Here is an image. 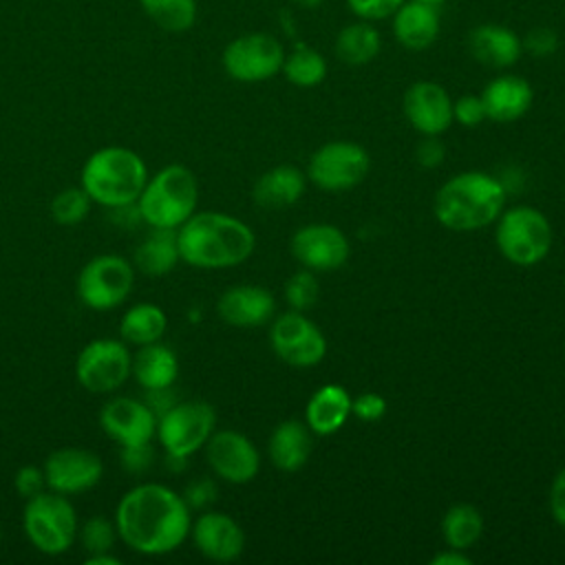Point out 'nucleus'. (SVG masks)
<instances>
[{
    "label": "nucleus",
    "instance_id": "obj_29",
    "mask_svg": "<svg viewBox=\"0 0 565 565\" xmlns=\"http://www.w3.org/2000/svg\"><path fill=\"white\" fill-rule=\"evenodd\" d=\"M166 311L154 302H137L128 307L119 320V335L124 342L143 347L159 342L166 333Z\"/></svg>",
    "mask_w": 565,
    "mask_h": 565
},
{
    "label": "nucleus",
    "instance_id": "obj_38",
    "mask_svg": "<svg viewBox=\"0 0 565 565\" xmlns=\"http://www.w3.org/2000/svg\"><path fill=\"white\" fill-rule=\"evenodd\" d=\"M404 0H347L349 9L360 18V20H366V22H375V20H384V18H391L399 4Z\"/></svg>",
    "mask_w": 565,
    "mask_h": 565
},
{
    "label": "nucleus",
    "instance_id": "obj_17",
    "mask_svg": "<svg viewBox=\"0 0 565 565\" xmlns=\"http://www.w3.org/2000/svg\"><path fill=\"white\" fill-rule=\"evenodd\" d=\"M294 258L311 271H333L349 258V241L344 232L331 223H311L291 236Z\"/></svg>",
    "mask_w": 565,
    "mask_h": 565
},
{
    "label": "nucleus",
    "instance_id": "obj_7",
    "mask_svg": "<svg viewBox=\"0 0 565 565\" xmlns=\"http://www.w3.org/2000/svg\"><path fill=\"white\" fill-rule=\"evenodd\" d=\"M494 241L503 258L530 267L547 256L552 247V225L541 210L516 205L499 214Z\"/></svg>",
    "mask_w": 565,
    "mask_h": 565
},
{
    "label": "nucleus",
    "instance_id": "obj_3",
    "mask_svg": "<svg viewBox=\"0 0 565 565\" xmlns=\"http://www.w3.org/2000/svg\"><path fill=\"white\" fill-rule=\"evenodd\" d=\"M505 205V185L492 174L468 170L448 179L435 194L433 212L452 232H475L499 218Z\"/></svg>",
    "mask_w": 565,
    "mask_h": 565
},
{
    "label": "nucleus",
    "instance_id": "obj_47",
    "mask_svg": "<svg viewBox=\"0 0 565 565\" xmlns=\"http://www.w3.org/2000/svg\"><path fill=\"white\" fill-rule=\"evenodd\" d=\"M86 565H119V558L108 552H99V554H88Z\"/></svg>",
    "mask_w": 565,
    "mask_h": 565
},
{
    "label": "nucleus",
    "instance_id": "obj_33",
    "mask_svg": "<svg viewBox=\"0 0 565 565\" xmlns=\"http://www.w3.org/2000/svg\"><path fill=\"white\" fill-rule=\"evenodd\" d=\"M146 13L166 31H188L196 20V0H141Z\"/></svg>",
    "mask_w": 565,
    "mask_h": 565
},
{
    "label": "nucleus",
    "instance_id": "obj_27",
    "mask_svg": "<svg viewBox=\"0 0 565 565\" xmlns=\"http://www.w3.org/2000/svg\"><path fill=\"white\" fill-rule=\"evenodd\" d=\"M311 448H313L311 430L307 424H302L298 419L280 422L274 428L269 444H267L271 463L285 472L300 470L307 463Z\"/></svg>",
    "mask_w": 565,
    "mask_h": 565
},
{
    "label": "nucleus",
    "instance_id": "obj_42",
    "mask_svg": "<svg viewBox=\"0 0 565 565\" xmlns=\"http://www.w3.org/2000/svg\"><path fill=\"white\" fill-rule=\"evenodd\" d=\"M183 499H185L190 510H203L216 499V483L207 477L194 479V481L188 483V488L183 492Z\"/></svg>",
    "mask_w": 565,
    "mask_h": 565
},
{
    "label": "nucleus",
    "instance_id": "obj_18",
    "mask_svg": "<svg viewBox=\"0 0 565 565\" xmlns=\"http://www.w3.org/2000/svg\"><path fill=\"white\" fill-rule=\"evenodd\" d=\"M402 106L408 124L422 135H441L455 121L448 90L430 79L411 84L404 93Z\"/></svg>",
    "mask_w": 565,
    "mask_h": 565
},
{
    "label": "nucleus",
    "instance_id": "obj_16",
    "mask_svg": "<svg viewBox=\"0 0 565 565\" xmlns=\"http://www.w3.org/2000/svg\"><path fill=\"white\" fill-rule=\"evenodd\" d=\"M157 413L137 397H113L99 411V428L121 446L148 444L157 435Z\"/></svg>",
    "mask_w": 565,
    "mask_h": 565
},
{
    "label": "nucleus",
    "instance_id": "obj_39",
    "mask_svg": "<svg viewBox=\"0 0 565 565\" xmlns=\"http://www.w3.org/2000/svg\"><path fill=\"white\" fill-rule=\"evenodd\" d=\"M121 468L132 472V475H146L150 466L154 463V450L152 444H137V446H121L119 452Z\"/></svg>",
    "mask_w": 565,
    "mask_h": 565
},
{
    "label": "nucleus",
    "instance_id": "obj_8",
    "mask_svg": "<svg viewBox=\"0 0 565 565\" xmlns=\"http://www.w3.org/2000/svg\"><path fill=\"white\" fill-rule=\"evenodd\" d=\"M216 426V413L205 399L174 402L157 419V439L166 455L188 459L205 446Z\"/></svg>",
    "mask_w": 565,
    "mask_h": 565
},
{
    "label": "nucleus",
    "instance_id": "obj_5",
    "mask_svg": "<svg viewBox=\"0 0 565 565\" xmlns=\"http://www.w3.org/2000/svg\"><path fill=\"white\" fill-rule=\"evenodd\" d=\"M199 201V183L190 168L170 163L148 177L137 210L148 227L179 230L194 212Z\"/></svg>",
    "mask_w": 565,
    "mask_h": 565
},
{
    "label": "nucleus",
    "instance_id": "obj_9",
    "mask_svg": "<svg viewBox=\"0 0 565 565\" xmlns=\"http://www.w3.org/2000/svg\"><path fill=\"white\" fill-rule=\"evenodd\" d=\"M135 265L117 254L90 258L77 274V298L93 311H110L130 296Z\"/></svg>",
    "mask_w": 565,
    "mask_h": 565
},
{
    "label": "nucleus",
    "instance_id": "obj_22",
    "mask_svg": "<svg viewBox=\"0 0 565 565\" xmlns=\"http://www.w3.org/2000/svg\"><path fill=\"white\" fill-rule=\"evenodd\" d=\"M534 93L527 79L519 75H499L486 84L481 90V102L486 117L499 124H510L521 119L532 106Z\"/></svg>",
    "mask_w": 565,
    "mask_h": 565
},
{
    "label": "nucleus",
    "instance_id": "obj_23",
    "mask_svg": "<svg viewBox=\"0 0 565 565\" xmlns=\"http://www.w3.org/2000/svg\"><path fill=\"white\" fill-rule=\"evenodd\" d=\"M468 51L479 64L508 68L519 62L523 44L521 38L503 24H479L468 33Z\"/></svg>",
    "mask_w": 565,
    "mask_h": 565
},
{
    "label": "nucleus",
    "instance_id": "obj_36",
    "mask_svg": "<svg viewBox=\"0 0 565 565\" xmlns=\"http://www.w3.org/2000/svg\"><path fill=\"white\" fill-rule=\"evenodd\" d=\"M318 294H320V287H318V280H316L311 269L296 271L285 282V300L296 311H305V309L313 307L316 300H318Z\"/></svg>",
    "mask_w": 565,
    "mask_h": 565
},
{
    "label": "nucleus",
    "instance_id": "obj_10",
    "mask_svg": "<svg viewBox=\"0 0 565 565\" xmlns=\"http://www.w3.org/2000/svg\"><path fill=\"white\" fill-rule=\"evenodd\" d=\"M132 353L124 340L95 338L82 347L75 360V377L88 393H113L128 377Z\"/></svg>",
    "mask_w": 565,
    "mask_h": 565
},
{
    "label": "nucleus",
    "instance_id": "obj_45",
    "mask_svg": "<svg viewBox=\"0 0 565 565\" xmlns=\"http://www.w3.org/2000/svg\"><path fill=\"white\" fill-rule=\"evenodd\" d=\"M550 512L552 519L565 530V468L556 472L550 486Z\"/></svg>",
    "mask_w": 565,
    "mask_h": 565
},
{
    "label": "nucleus",
    "instance_id": "obj_4",
    "mask_svg": "<svg viewBox=\"0 0 565 565\" xmlns=\"http://www.w3.org/2000/svg\"><path fill=\"white\" fill-rule=\"evenodd\" d=\"M148 177L143 159L135 150L106 146L84 161L79 185L93 203L110 210L137 203Z\"/></svg>",
    "mask_w": 565,
    "mask_h": 565
},
{
    "label": "nucleus",
    "instance_id": "obj_46",
    "mask_svg": "<svg viewBox=\"0 0 565 565\" xmlns=\"http://www.w3.org/2000/svg\"><path fill=\"white\" fill-rule=\"evenodd\" d=\"M470 563L472 558L463 554V550H455V547H448L430 558V565H470Z\"/></svg>",
    "mask_w": 565,
    "mask_h": 565
},
{
    "label": "nucleus",
    "instance_id": "obj_26",
    "mask_svg": "<svg viewBox=\"0 0 565 565\" xmlns=\"http://www.w3.org/2000/svg\"><path fill=\"white\" fill-rule=\"evenodd\" d=\"M351 415V397L340 384L320 386L307 402L305 424L316 435H333Z\"/></svg>",
    "mask_w": 565,
    "mask_h": 565
},
{
    "label": "nucleus",
    "instance_id": "obj_41",
    "mask_svg": "<svg viewBox=\"0 0 565 565\" xmlns=\"http://www.w3.org/2000/svg\"><path fill=\"white\" fill-rule=\"evenodd\" d=\"M13 488L20 497L29 499L42 490H46V477H44V468L42 466H22L18 468L15 477H13Z\"/></svg>",
    "mask_w": 565,
    "mask_h": 565
},
{
    "label": "nucleus",
    "instance_id": "obj_12",
    "mask_svg": "<svg viewBox=\"0 0 565 565\" xmlns=\"http://www.w3.org/2000/svg\"><path fill=\"white\" fill-rule=\"evenodd\" d=\"M282 60V44L260 31L234 38L223 51V68L236 82H265L280 73Z\"/></svg>",
    "mask_w": 565,
    "mask_h": 565
},
{
    "label": "nucleus",
    "instance_id": "obj_50",
    "mask_svg": "<svg viewBox=\"0 0 565 565\" xmlns=\"http://www.w3.org/2000/svg\"><path fill=\"white\" fill-rule=\"evenodd\" d=\"M0 530H2V527H0ZM0 536H2V532H0Z\"/></svg>",
    "mask_w": 565,
    "mask_h": 565
},
{
    "label": "nucleus",
    "instance_id": "obj_15",
    "mask_svg": "<svg viewBox=\"0 0 565 565\" xmlns=\"http://www.w3.org/2000/svg\"><path fill=\"white\" fill-rule=\"evenodd\" d=\"M203 448L212 472L227 483H249L258 475L260 455L238 430H214Z\"/></svg>",
    "mask_w": 565,
    "mask_h": 565
},
{
    "label": "nucleus",
    "instance_id": "obj_19",
    "mask_svg": "<svg viewBox=\"0 0 565 565\" xmlns=\"http://www.w3.org/2000/svg\"><path fill=\"white\" fill-rule=\"evenodd\" d=\"M194 547L210 561L230 563L243 554L245 534L243 527L225 512L205 510L190 527Z\"/></svg>",
    "mask_w": 565,
    "mask_h": 565
},
{
    "label": "nucleus",
    "instance_id": "obj_37",
    "mask_svg": "<svg viewBox=\"0 0 565 565\" xmlns=\"http://www.w3.org/2000/svg\"><path fill=\"white\" fill-rule=\"evenodd\" d=\"M523 51H527L534 57H547L558 49V35L550 26H534L525 33L521 40Z\"/></svg>",
    "mask_w": 565,
    "mask_h": 565
},
{
    "label": "nucleus",
    "instance_id": "obj_28",
    "mask_svg": "<svg viewBox=\"0 0 565 565\" xmlns=\"http://www.w3.org/2000/svg\"><path fill=\"white\" fill-rule=\"evenodd\" d=\"M181 260L177 245V230L150 227V232L139 241L132 254V265L146 276H163L174 269Z\"/></svg>",
    "mask_w": 565,
    "mask_h": 565
},
{
    "label": "nucleus",
    "instance_id": "obj_48",
    "mask_svg": "<svg viewBox=\"0 0 565 565\" xmlns=\"http://www.w3.org/2000/svg\"><path fill=\"white\" fill-rule=\"evenodd\" d=\"M291 2H296L302 9H316V7L322 4V0H291Z\"/></svg>",
    "mask_w": 565,
    "mask_h": 565
},
{
    "label": "nucleus",
    "instance_id": "obj_43",
    "mask_svg": "<svg viewBox=\"0 0 565 565\" xmlns=\"http://www.w3.org/2000/svg\"><path fill=\"white\" fill-rule=\"evenodd\" d=\"M351 413L362 422H377L386 413V399L377 393H362L351 399Z\"/></svg>",
    "mask_w": 565,
    "mask_h": 565
},
{
    "label": "nucleus",
    "instance_id": "obj_31",
    "mask_svg": "<svg viewBox=\"0 0 565 565\" xmlns=\"http://www.w3.org/2000/svg\"><path fill=\"white\" fill-rule=\"evenodd\" d=\"M483 532V516L470 503H457L446 510L441 519V536L448 547L468 550Z\"/></svg>",
    "mask_w": 565,
    "mask_h": 565
},
{
    "label": "nucleus",
    "instance_id": "obj_34",
    "mask_svg": "<svg viewBox=\"0 0 565 565\" xmlns=\"http://www.w3.org/2000/svg\"><path fill=\"white\" fill-rule=\"evenodd\" d=\"M90 203L93 201L82 190V185L79 188H64L51 201V216L60 225H66V227L77 225L88 216Z\"/></svg>",
    "mask_w": 565,
    "mask_h": 565
},
{
    "label": "nucleus",
    "instance_id": "obj_1",
    "mask_svg": "<svg viewBox=\"0 0 565 565\" xmlns=\"http://www.w3.org/2000/svg\"><path fill=\"white\" fill-rule=\"evenodd\" d=\"M113 521L126 547L143 556H161L190 536L192 510L172 488L143 481L119 499Z\"/></svg>",
    "mask_w": 565,
    "mask_h": 565
},
{
    "label": "nucleus",
    "instance_id": "obj_2",
    "mask_svg": "<svg viewBox=\"0 0 565 565\" xmlns=\"http://www.w3.org/2000/svg\"><path fill=\"white\" fill-rule=\"evenodd\" d=\"M179 256L196 269H227L247 260L256 236L247 223L223 212H194L177 230Z\"/></svg>",
    "mask_w": 565,
    "mask_h": 565
},
{
    "label": "nucleus",
    "instance_id": "obj_14",
    "mask_svg": "<svg viewBox=\"0 0 565 565\" xmlns=\"http://www.w3.org/2000/svg\"><path fill=\"white\" fill-rule=\"evenodd\" d=\"M46 488L66 497L82 494L95 488L104 475V461L97 452L77 446H64L53 450L44 459Z\"/></svg>",
    "mask_w": 565,
    "mask_h": 565
},
{
    "label": "nucleus",
    "instance_id": "obj_21",
    "mask_svg": "<svg viewBox=\"0 0 565 565\" xmlns=\"http://www.w3.org/2000/svg\"><path fill=\"white\" fill-rule=\"evenodd\" d=\"M391 18L395 40L408 51H426L439 38L441 15L435 4L404 0Z\"/></svg>",
    "mask_w": 565,
    "mask_h": 565
},
{
    "label": "nucleus",
    "instance_id": "obj_35",
    "mask_svg": "<svg viewBox=\"0 0 565 565\" xmlns=\"http://www.w3.org/2000/svg\"><path fill=\"white\" fill-rule=\"evenodd\" d=\"M117 527L113 519H106L102 514H95L86 519L77 527V541L86 550V554H99V552H110L115 541H117Z\"/></svg>",
    "mask_w": 565,
    "mask_h": 565
},
{
    "label": "nucleus",
    "instance_id": "obj_25",
    "mask_svg": "<svg viewBox=\"0 0 565 565\" xmlns=\"http://www.w3.org/2000/svg\"><path fill=\"white\" fill-rule=\"evenodd\" d=\"M130 375L146 391L168 388L174 384V380L179 375V360H177L174 351L168 344H163L161 340L152 342V344H143L132 355Z\"/></svg>",
    "mask_w": 565,
    "mask_h": 565
},
{
    "label": "nucleus",
    "instance_id": "obj_6",
    "mask_svg": "<svg viewBox=\"0 0 565 565\" xmlns=\"http://www.w3.org/2000/svg\"><path fill=\"white\" fill-rule=\"evenodd\" d=\"M22 527L29 543L46 554L60 556L77 541V514L66 494L42 490L26 499L22 512Z\"/></svg>",
    "mask_w": 565,
    "mask_h": 565
},
{
    "label": "nucleus",
    "instance_id": "obj_44",
    "mask_svg": "<svg viewBox=\"0 0 565 565\" xmlns=\"http://www.w3.org/2000/svg\"><path fill=\"white\" fill-rule=\"evenodd\" d=\"M446 157L444 143L437 139V135H426L417 148H415V159L424 168H437Z\"/></svg>",
    "mask_w": 565,
    "mask_h": 565
},
{
    "label": "nucleus",
    "instance_id": "obj_49",
    "mask_svg": "<svg viewBox=\"0 0 565 565\" xmlns=\"http://www.w3.org/2000/svg\"><path fill=\"white\" fill-rule=\"evenodd\" d=\"M419 2H426V4H435V7H439L441 2H446V0H419Z\"/></svg>",
    "mask_w": 565,
    "mask_h": 565
},
{
    "label": "nucleus",
    "instance_id": "obj_11",
    "mask_svg": "<svg viewBox=\"0 0 565 565\" xmlns=\"http://www.w3.org/2000/svg\"><path fill=\"white\" fill-rule=\"evenodd\" d=\"M369 152L360 143L329 141L311 154L307 177L320 190H349L362 183L369 172Z\"/></svg>",
    "mask_w": 565,
    "mask_h": 565
},
{
    "label": "nucleus",
    "instance_id": "obj_24",
    "mask_svg": "<svg viewBox=\"0 0 565 565\" xmlns=\"http://www.w3.org/2000/svg\"><path fill=\"white\" fill-rule=\"evenodd\" d=\"M307 188V177L296 166H276L258 177L252 190L256 205L265 210H280L294 205Z\"/></svg>",
    "mask_w": 565,
    "mask_h": 565
},
{
    "label": "nucleus",
    "instance_id": "obj_13",
    "mask_svg": "<svg viewBox=\"0 0 565 565\" xmlns=\"http://www.w3.org/2000/svg\"><path fill=\"white\" fill-rule=\"evenodd\" d=\"M274 353L291 366H313L327 353L322 331L302 316V311H287L278 316L269 331Z\"/></svg>",
    "mask_w": 565,
    "mask_h": 565
},
{
    "label": "nucleus",
    "instance_id": "obj_20",
    "mask_svg": "<svg viewBox=\"0 0 565 565\" xmlns=\"http://www.w3.org/2000/svg\"><path fill=\"white\" fill-rule=\"evenodd\" d=\"M274 296L258 285H236L221 294L216 311L232 327H260L274 316Z\"/></svg>",
    "mask_w": 565,
    "mask_h": 565
},
{
    "label": "nucleus",
    "instance_id": "obj_40",
    "mask_svg": "<svg viewBox=\"0 0 565 565\" xmlns=\"http://www.w3.org/2000/svg\"><path fill=\"white\" fill-rule=\"evenodd\" d=\"M452 119L468 128H475L488 119L481 95H461L457 102H452Z\"/></svg>",
    "mask_w": 565,
    "mask_h": 565
},
{
    "label": "nucleus",
    "instance_id": "obj_30",
    "mask_svg": "<svg viewBox=\"0 0 565 565\" xmlns=\"http://www.w3.org/2000/svg\"><path fill=\"white\" fill-rule=\"evenodd\" d=\"M380 49H382L380 31L366 20L347 24L344 29H340L335 38V55L340 62L349 66L369 64L371 60H375Z\"/></svg>",
    "mask_w": 565,
    "mask_h": 565
},
{
    "label": "nucleus",
    "instance_id": "obj_32",
    "mask_svg": "<svg viewBox=\"0 0 565 565\" xmlns=\"http://www.w3.org/2000/svg\"><path fill=\"white\" fill-rule=\"evenodd\" d=\"M282 75L300 88L318 86L327 77V60L316 49L298 42L282 60Z\"/></svg>",
    "mask_w": 565,
    "mask_h": 565
}]
</instances>
